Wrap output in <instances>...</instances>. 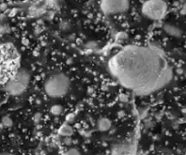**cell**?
I'll return each mask as SVG.
<instances>
[{"instance_id": "obj_1", "label": "cell", "mask_w": 186, "mask_h": 155, "mask_svg": "<svg viewBox=\"0 0 186 155\" xmlns=\"http://www.w3.org/2000/svg\"><path fill=\"white\" fill-rule=\"evenodd\" d=\"M109 67L122 85L141 95L163 88L172 76L163 53L152 46H127L110 59Z\"/></svg>"}, {"instance_id": "obj_2", "label": "cell", "mask_w": 186, "mask_h": 155, "mask_svg": "<svg viewBox=\"0 0 186 155\" xmlns=\"http://www.w3.org/2000/svg\"><path fill=\"white\" fill-rule=\"evenodd\" d=\"M20 56L11 44L0 45V83H7L19 71Z\"/></svg>"}, {"instance_id": "obj_3", "label": "cell", "mask_w": 186, "mask_h": 155, "mask_svg": "<svg viewBox=\"0 0 186 155\" xmlns=\"http://www.w3.org/2000/svg\"><path fill=\"white\" fill-rule=\"evenodd\" d=\"M70 82L64 74H55L45 82V91L48 96L60 98L67 95L69 90Z\"/></svg>"}, {"instance_id": "obj_4", "label": "cell", "mask_w": 186, "mask_h": 155, "mask_svg": "<svg viewBox=\"0 0 186 155\" xmlns=\"http://www.w3.org/2000/svg\"><path fill=\"white\" fill-rule=\"evenodd\" d=\"M30 80V75L26 69H19L7 83L5 84L6 91L12 95H19L27 87Z\"/></svg>"}, {"instance_id": "obj_5", "label": "cell", "mask_w": 186, "mask_h": 155, "mask_svg": "<svg viewBox=\"0 0 186 155\" xmlns=\"http://www.w3.org/2000/svg\"><path fill=\"white\" fill-rule=\"evenodd\" d=\"M167 4L160 0H151L146 1L143 4L142 12L143 16L149 19L158 21L162 20L165 17L167 13Z\"/></svg>"}, {"instance_id": "obj_6", "label": "cell", "mask_w": 186, "mask_h": 155, "mask_svg": "<svg viewBox=\"0 0 186 155\" xmlns=\"http://www.w3.org/2000/svg\"><path fill=\"white\" fill-rule=\"evenodd\" d=\"M100 5L102 12L107 15L123 13L130 7V3L126 0H104Z\"/></svg>"}, {"instance_id": "obj_7", "label": "cell", "mask_w": 186, "mask_h": 155, "mask_svg": "<svg viewBox=\"0 0 186 155\" xmlns=\"http://www.w3.org/2000/svg\"><path fill=\"white\" fill-rule=\"evenodd\" d=\"M135 143L132 141H124L121 144H116L112 149V155H134L135 153Z\"/></svg>"}, {"instance_id": "obj_8", "label": "cell", "mask_w": 186, "mask_h": 155, "mask_svg": "<svg viewBox=\"0 0 186 155\" xmlns=\"http://www.w3.org/2000/svg\"><path fill=\"white\" fill-rule=\"evenodd\" d=\"M98 126V130L101 132H107L110 129L111 127V122L108 119V118H101L98 121L97 123Z\"/></svg>"}, {"instance_id": "obj_9", "label": "cell", "mask_w": 186, "mask_h": 155, "mask_svg": "<svg viewBox=\"0 0 186 155\" xmlns=\"http://www.w3.org/2000/svg\"><path fill=\"white\" fill-rule=\"evenodd\" d=\"M163 29L167 34H169L170 36L172 37H178L181 36V31L179 30V28H177L176 26L174 25H165L163 26Z\"/></svg>"}, {"instance_id": "obj_10", "label": "cell", "mask_w": 186, "mask_h": 155, "mask_svg": "<svg viewBox=\"0 0 186 155\" xmlns=\"http://www.w3.org/2000/svg\"><path fill=\"white\" fill-rule=\"evenodd\" d=\"M59 134L63 137H69L73 134V128L71 127V125H69L68 123L63 124L59 130Z\"/></svg>"}, {"instance_id": "obj_11", "label": "cell", "mask_w": 186, "mask_h": 155, "mask_svg": "<svg viewBox=\"0 0 186 155\" xmlns=\"http://www.w3.org/2000/svg\"><path fill=\"white\" fill-rule=\"evenodd\" d=\"M62 112H63V107H62L61 105H60V104H55V105H53L50 108V113L53 115H56V116L60 115L62 114Z\"/></svg>"}, {"instance_id": "obj_12", "label": "cell", "mask_w": 186, "mask_h": 155, "mask_svg": "<svg viewBox=\"0 0 186 155\" xmlns=\"http://www.w3.org/2000/svg\"><path fill=\"white\" fill-rule=\"evenodd\" d=\"M2 124L5 127H10L13 124V121L9 116H5L2 119Z\"/></svg>"}, {"instance_id": "obj_13", "label": "cell", "mask_w": 186, "mask_h": 155, "mask_svg": "<svg viewBox=\"0 0 186 155\" xmlns=\"http://www.w3.org/2000/svg\"><path fill=\"white\" fill-rule=\"evenodd\" d=\"M63 155H81V153L79 152V150L75 149V148H72V149H69L68 151H67Z\"/></svg>"}, {"instance_id": "obj_14", "label": "cell", "mask_w": 186, "mask_h": 155, "mask_svg": "<svg viewBox=\"0 0 186 155\" xmlns=\"http://www.w3.org/2000/svg\"><path fill=\"white\" fill-rule=\"evenodd\" d=\"M0 155H15V154L10 153H0Z\"/></svg>"}]
</instances>
